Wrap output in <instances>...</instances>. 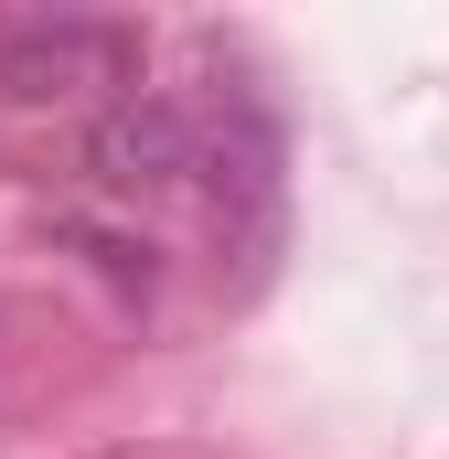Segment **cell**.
Wrapping results in <instances>:
<instances>
[{
  "label": "cell",
  "mask_w": 449,
  "mask_h": 459,
  "mask_svg": "<svg viewBox=\"0 0 449 459\" xmlns=\"http://www.w3.org/2000/svg\"><path fill=\"white\" fill-rule=\"evenodd\" d=\"M139 75V32L86 22V11H54V22H11L0 32V97L11 108H65V97H97Z\"/></svg>",
  "instance_id": "2"
},
{
  "label": "cell",
  "mask_w": 449,
  "mask_h": 459,
  "mask_svg": "<svg viewBox=\"0 0 449 459\" xmlns=\"http://www.w3.org/2000/svg\"><path fill=\"white\" fill-rule=\"evenodd\" d=\"M278 160H289L278 150V117L257 108V97H235L215 117V150H204V193H215V235H224V256H235V289H257L268 256H278V204H289V171Z\"/></svg>",
  "instance_id": "1"
},
{
  "label": "cell",
  "mask_w": 449,
  "mask_h": 459,
  "mask_svg": "<svg viewBox=\"0 0 449 459\" xmlns=\"http://www.w3.org/2000/svg\"><path fill=\"white\" fill-rule=\"evenodd\" d=\"M204 171V139H193V117L172 108V97H108L97 128H86V182L118 193V204H139V193H172V182H193Z\"/></svg>",
  "instance_id": "3"
}]
</instances>
